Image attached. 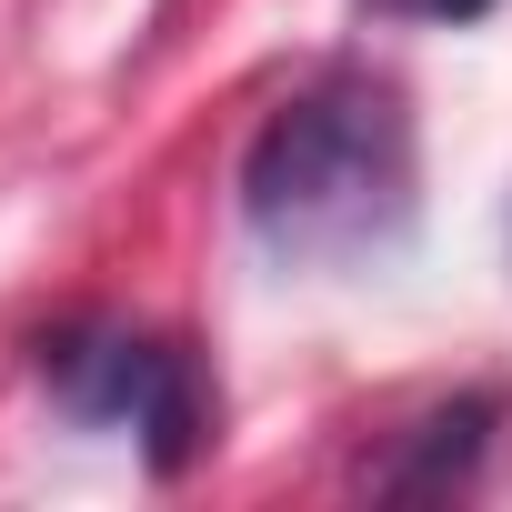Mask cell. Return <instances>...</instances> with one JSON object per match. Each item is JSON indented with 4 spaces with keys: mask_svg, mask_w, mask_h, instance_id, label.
Segmentation results:
<instances>
[{
    "mask_svg": "<svg viewBox=\"0 0 512 512\" xmlns=\"http://www.w3.org/2000/svg\"><path fill=\"white\" fill-rule=\"evenodd\" d=\"M422 211V151L412 101L382 71H322L302 81L241 151V221L292 272H362L402 251Z\"/></svg>",
    "mask_w": 512,
    "mask_h": 512,
    "instance_id": "1",
    "label": "cell"
},
{
    "mask_svg": "<svg viewBox=\"0 0 512 512\" xmlns=\"http://www.w3.org/2000/svg\"><path fill=\"white\" fill-rule=\"evenodd\" d=\"M41 372L51 392L101 422V432H131L151 452V472H191L201 442H211V392H201V362L161 332H131V322H81L61 342H41Z\"/></svg>",
    "mask_w": 512,
    "mask_h": 512,
    "instance_id": "2",
    "label": "cell"
},
{
    "mask_svg": "<svg viewBox=\"0 0 512 512\" xmlns=\"http://www.w3.org/2000/svg\"><path fill=\"white\" fill-rule=\"evenodd\" d=\"M492 422H502V402L492 392H462V402H442V412H422L412 422V442L382 462V502H442V492H462L472 482V462H482V442H492Z\"/></svg>",
    "mask_w": 512,
    "mask_h": 512,
    "instance_id": "3",
    "label": "cell"
},
{
    "mask_svg": "<svg viewBox=\"0 0 512 512\" xmlns=\"http://www.w3.org/2000/svg\"><path fill=\"white\" fill-rule=\"evenodd\" d=\"M372 11H392V21H482L492 0H372Z\"/></svg>",
    "mask_w": 512,
    "mask_h": 512,
    "instance_id": "4",
    "label": "cell"
}]
</instances>
